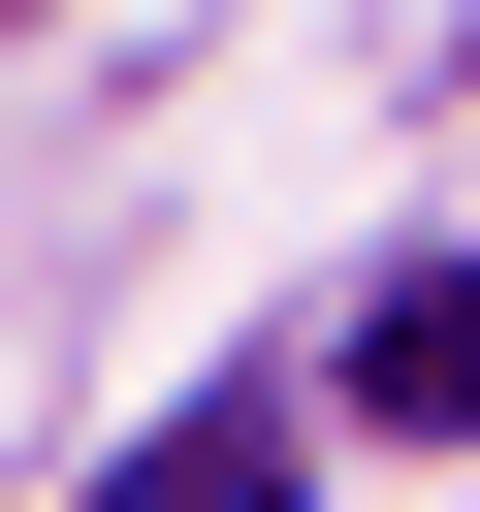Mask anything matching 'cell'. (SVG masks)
Returning a JSON list of instances; mask_svg holds the SVG:
<instances>
[{
	"instance_id": "cell-1",
	"label": "cell",
	"mask_w": 480,
	"mask_h": 512,
	"mask_svg": "<svg viewBox=\"0 0 480 512\" xmlns=\"http://www.w3.org/2000/svg\"><path fill=\"white\" fill-rule=\"evenodd\" d=\"M352 416H384V448H480V256H416V288L352 320Z\"/></svg>"
}]
</instances>
